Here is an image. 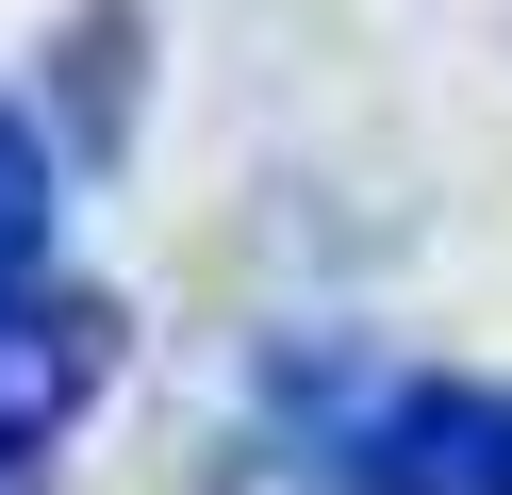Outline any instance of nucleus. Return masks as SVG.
<instances>
[{"instance_id":"nucleus-4","label":"nucleus","mask_w":512,"mask_h":495,"mask_svg":"<svg viewBox=\"0 0 512 495\" xmlns=\"http://www.w3.org/2000/svg\"><path fill=\"white\" fill-rule=\"evenodd\" d=\"M0 495H34V462H17V446H0Z\"/></svg>"},{"instance_id":"nucleus-3","label":"nucleus","mask_w":512,"mask_h":495,"mask_svg":"<svg viewBox=\"0 0 512 495\" xmlns=\"http://www.w3.org/2000/svg\"><path fill=\"white\" fill-rule=\"evenodd\" d=\"M34 264H50V132L0 99V297L34 281Z\"/></svg>"},{"instance_id":"nucleus-2","label":"nucleus","mask_w":512,"mask_h":495,"mask_svg":"<svg viewBox=\"0 0 512 495\" xmlns=\"http://www.w3.org/2000/svg\"><path fill=\"white\" fill-rule=\"evenodd\" d=\"M100 380H116V314H100V297H34V281L0 297V446H17V462H34Z\"/></svg>"},{"instance_id":"nucleus-1","label":"nucleus","mask_w":512,"mask_h":495,"mask_svg":"<svg viewBox=\"0 0 512 495\" xmlns=\"http://www.w3.org/2000/svg\"><path fill=\"white\" fill-rule=\"evenodd\" d=\"M265 462L298 495H512V380L380 363V347H281Z\"/></svg>"}]
</instances>
